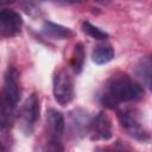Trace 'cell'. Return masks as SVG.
Instances as JSON below:
<instances>
[{"label": "cell", "mask_w": 152, "mask_h": 152, "mask_svg": "<svg viewBox=\"0 0 152 152\" xmlns=\"http://www.w3.org/2000/svg\"><path fill=\"white\" fill-rule=\"evenodd\" d=\"M11 122L0 121V152H12Z\"/></svg>", "instance_id": "obj_11"}, {"label": "cell", "mask_w": 152, "mask_h": 152, "mask_svg": "<svg viewBox=\"0 0 152 152\" xmlns=\"http://www.w3.org/2000/svg\"><path fill=\"white\" fill-rule=\"evenodd\" d=\"M119 121L122 126V128L127 132L128 135H131L134 139L138 140H146L148 139V133L145 129L144 125L139 120L137 113L132 109H121L118 112Z\"/></svg>", "instance_id": "obj_4"}, {"label": "cell", "mask_w": 152, "mask_h": 152, "mask_svg": "<svg viewBox=\"0 0 152 152\" xmlns=\"http://www.w3.org/2000/svg\"><path fill=\"white\" fill-rule=\"evenodd\" d=\"M82 31L86 34H88L91 38H94V39H106V38H108V34L104 31H102L101 28H99L97 26L93 25L89 21H83V24H82Z\"/></svg>", "instance_id": "obj_14"}, {"label": "cell", "mask_w": 152, "mask_h": 152, "mask_svg": "<svg viewBox=\"0 0 152 152\" xmlns=\"http://www.w3.org/2000/svg\"><path fill=\"white\" fill-rule=\"evenodd\" d=\"M39 119V100L37 94H31L20 110L21 128L26 134H31L37 120Z\"/></svg>", "instance_id": "obj_5"}, {"label": "cell", "mask_w": 152, "mask_h": 152, "mask_svg": "<svg viewBox=\"0 0 152 152\" xmlns=\"http://www.w3.org/2000/svg\"><path fill=\"white\" fill-rule=\"evenodd\" d=\"M23 27V19L20 14L11 8L0 10V34L12 37L20 32Z\"/></svg>", "instance_id": "obj_6"}, {"label": "cell", "mask_w": 152, "mask_h": 152, "mask_svg": "<svg viewBox=\"0 0 152 152\" xmlns=\"http://www.w3.org/2000/svg\"><path fill=\"white\" fill-rule=\"evenodd\" d=\"M88 132L91 134L93 139L108 140L112 138V121L104 113H99L95 115L88 126Z\"/></svg>", "instance_id": "obj_8"}, {"label": "cell", "mask_w": 152, "mask_h": 152, "mask_svg": "<svg viewBox=\"0 0 152 152\" xmlns=\"http://www.w3.org/2000/svg\"><path fill=\"white\" fill-rule=\"evenodd\" d=\"M114 55H115L114 49L109 43H100L95 45L91 52V58L96 64L101 65L110 62L114 58Z\"/></svg>", "instance_id": "obj_10"}, {"label": "cell", "mask_w": 152, "mask_h": 152, "mask_svg": "<svg viewBox=\"0 0 152 152\" xmlns=\"http://www.w3.org/2000/svg\"><path fill=\"white\" fill-rule=\"evenodd\" d=\"M144 96V88L126 74L112 76L101 95V101L109 108H115L122 102L135 101Z\"/></svg>", "instance_id": "obj_1"}, {"label": "cell", "mask_w": 152, "mask_h": 152, "mask_svg": "<svg viewBox=\"0 0 152 152\" xmlns=\"http://www.w3.org/2000/svg\"><path fill=\"white\" fill-rule=\"evenodd\" d=\"M20 99L19 72L15 68H10L5 74L4 87L0 90V115L1 121L11 122L13 109Z\"/></svg>", "instance_id": "obj_2"}, {"label": "cell", "mask_w": 152, "mask_h": 152, "mask_svg": "<svg viewBox=\"0 0 152 152\" xmlns=\"http://www.w3.org/2000/svg\"><path fill=\"white\" fill-rule=\"evenodd\" d=\"M84 61H86V51H84L83 44L77 43L74 46V51H72V56H71V61H70L71 68L76 74L82 71V69L84 66Z\"/></svg>", "instance_id": "obj_13"}, {"label": "cell", "mask_w": 152, "mask_h": 152, "mask_svg": "<svg viewBox=\"0 0 152 152\" xmlns=\"http://www.w3.org/2000/svg\"><path fill=\"white\" fill-rule=\"evenodd\" d=\"M44 152H63V148L61 146V142H53V141H49L46 148L44 150Z\"/></svg>", "instance_id": "obj_16"}, {"label": "cell", "mask_w": 152, "mask_h": 152, "mask_svg": "<svg viewBox=\"0 0 152 152\" xmlns=\"http://www.w3.org/2000/svg\"><path fill=\"white\" fill-rule=\"evenodd\" d=\"M74 81L65 69H61L53 77V97L55 100L65 106L74 99Z\"/></svg>", "instance_id": "obj_3"}, {"label": "cell", "mask_w": 152, "mask_h": 152, "mask_svg": "<svg viewBox=\"0 0 152 152\" xmlns=\"http://www.w3.org/2000/svg\"><path fill=\"white\" fill-rule=\"evenodd\" d=\"M46 128L49 134V141L61 142V138L63 137L65 121L63 114L53 108H50L46 112Z\"/></svg>", "instance_id": "obj_7"}, {"label": "cell", "mask_w": 152, "mask_h": 152, "mask_svg": "<svg viewBox=\"0 0 152 152\" xmlns=\"http://www.w3.org/2000/svg\"><path fill=\"white\" fill-rule=\"evenodd\" d=\"M151 58L144 57L142 59H140V62L138 63L137 68H135V74L137 76L140 78V81L142 83H145L146 87L151 86Z\"/></svg>", "instance_id": "obj_12"}, {"label": "cell", "mask_w": 152, "mask_h": 152, "mask_svg": "<svg viewBox=\"0 0 152 152\" xmlns=\"http://www.w3.org/2000/svg\"><path fill=\"white\" fill-rule=\"evenodd\" d=\"M95 152H128L125 146L120 144H115L112 146H106V147H99L96 148Z\"/></svg>", "instance_id": "obj_15"}, {"label": "cell", "mask_w": 152, "mask_h": 152, "mask_svg": "<svg viewBox=\"0 0 152 152\" xmlns=\"http://www.w3.org/2000/svg\"><path fill=\"white\" fill-rule=\"evenodd\" d=\"M43 33L52 39H69L74 36V32L70 28L52 21H45L43 24Z\"/></svg>", "instance_id": "obj_9"}]
</instances>
